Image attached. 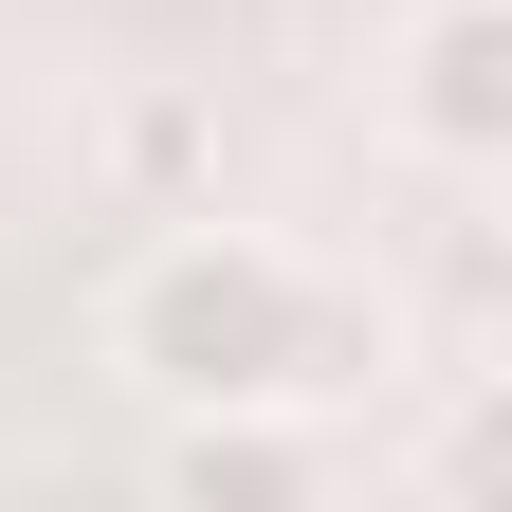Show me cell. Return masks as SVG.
<instances>
[{
    "label": "cell",
    "mask_w": 512,
    "mask_h": 512,
    "mask_svg": "<svg viewBox=\"0 0 512 512\" xmlns=\"http://www.w3.org/2000/svg\"><path fill=\"white\" fill-rule=\"evenodd\" d=\"M128 348H147L183 403H256V384H311V293L293 256L256 238H183L147 293H128Z\"/></svg>",
    "instance_id": "6da1fadb"
},
{
    "label": "cell",
    "mask_w": 512,
    "mask_h": 512,
    "mask_svg": "<svg viewBox=\"0 0 512 512\" xmlns=\"http://www.w3.org/2000/svg\"><path fill=\"white\" fill-rule=\"evenodd\" d=\"M403 128L439 165H494L512 147V19H494V0H439V19L403 37Z\"/></svg>",
    "instance_id": "7a4b0ae2"
},
{
    "label": "cell",
    "mask_w": 512,
    "mask_h": 512,
    "mask_svg": "<svg viewBox=\"0 0 512 512\" xmlns=\"http://www.w3.org/2000/svg\"><path fill=\"white\" fill-rule=\"evenodd\" d=\"M183 494H311V439H275V421H202V439H183Z\"/></svg>",
    "instance_id": "3957f363"
}]
</instances>
